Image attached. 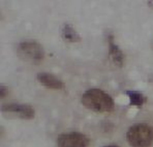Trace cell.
Masks as SVG:
<instances>
[{
  "label": "cell",
  "mask_w": 153,
  "mask_h": 147,
  "mask_svg": "<svg viewBox=\"0 0 153 147\" xmlns=\"http://www.w3.org/2000/svg\"><path fill=\"white\" fill-rule=\"evenodd\" d=\"M126 95L130 99V104L131 106H135L137 108H142L144 102H146V97L138 91L127 90Z\"/></svg>",
  "instance_id": "9"
},
{
  "label": "cell",
  "mask_w": 153,
  "mask_h": 147,
  "mask_svg": "<svg viewBox=\"0 0 153 147\" xmlns=\"http://www.w3.org/2000/svg\"><path fill=\"white\" fill-rule=\"evenodd\" d=\"M37 80L42 86L50 89H63L65 83L57 76L51 73L41 72L37 74Z\"/></svg>",
  "instance_id": "6"
},
{
  "label": "cell",
  "mask_w": 153,
  "mask_h": 147,
  "mask_svg": "<svg viewBox=\"0 0 153 147\" xmlns=\"http://www.w3.org/2000/svg\"><path fill=\"white\" fill-rule=\"evenodd\" d=\"M89 142L86 135L77 131L61 133L57 137L58 147H88Z\"/></svg>",
  "instance_id": "4"
},
{
  "label": "cell",
  "mask_w": 153,
  "mask_h": 147,
  "mask_svg": "<svg viewBox=\"0 0 153 147\" xmlns=\"http://www.w3.org/2000/svg\"><path fill=\"white\" fill-rule=\"evenodd\" d=\"M103 147H119L118 146H115V145H109V146H106Z\"/></svg>",
  "instance_id": "11"
},
{
  "label": "cell",
  "mask_w": 153,
  "mask_h": 147,
  "mask_svg": "<svg viewBox=\"0 0 153 147\" xmlns=\"http://www.w3.org/2000/svg\"><path fill=\"white\" fill-rule=\"evenodd\" d=\"M17 54L27 63L39 64L45 58V50L39 42L33 39H26L18 45Z\"/></svg>",
  "instance_id": "3"
},
{
  "label": "cell",
  "mask_w": 153,
  "mask_h": 147,
  "mask_svg": "<svg viewBox=\"0 0 153 147\" xmlns=\"http://www.w3.org/2000/svg\"><path fill=\"white\" fill-rule=\"evenodd\" d=\"M126 138L131 147H150L153 144V128L144 122L135 123L128 130Z\"/></svg>",
  "instance_id": "2"
},
{
  "label": "cell",
  "mask_w": 153,
  "mask_h": 147,
  "mask_svg": "<svg viewBox=\"0 0 153 147\" xmlns=\"http://www.w3.org/2000/svg\"><path fill=\"white\" fill-rule=\"evenodd\" d=\"M61 36L63 37L65 40L71 43H76L82 40L79 33L74 29V27L72 24L68 23L63 24L61 28Z\"/></svg>",
  "instance_id": "8"
},
{
  "label": "cell",
  "mask_w": 153,
  "mask_h": 147,
  "mask_svg": "<svg viewBox=\"0 0 153 147\" xmlns=\"http://www.w3.org/2000/svg\"><path fill=\"white\" fill-rule=\"evenodd\" d=\"M82 103L88 110L97 113L111 112L115 109L112 97L100 88H90L85 91L82 97Z\"/></svg>",
  "instance_id": "1"
},
{
  "label": "cell",
  "mask_w": 153,
  "mask_h": 147,
  "mask_svg": "<svg viewBox=\"0 0 153 147\" xmlns=\"http://www.w3.org/2000/svg\"><path fill=\"white\" fill-rule=\"evenodd\" d=\"M108 54L111 60L117 67L122 68L124 63V54L120 48L115 43L114 36L112 34H109L108 36Z\"/></svg>",
  "instance_id": "7"
},
{
  "label": "cell",
  "mask_w": 153,
  "mask_h": 147,
  "mask_svg": "<svg viewBox=\"0 0 153 147\" xmlns=\"http://www.w3.org/2000/svg\"><path fill=\"white\" fill-rule=\"evenodd\" d=\"M1 110L3 113L6 114H12L16 117L30 120L35 117V110L29 104H23V103H5L2 106Z\"/></svg>",
  "instance_id": "5"
},
{
  "label": "cell",
  "mask_w": 153,
  "mask_h": 147,
  "mask_svg": "<svg viewBox=\"0 0 153 147\" xmlns=\"http://www.w3.org/2000/svg\"><path fill=\"white\" fill-rule=\"evenodd\" d=\"M8 90H9V89H8V88H7L6 86H0V97H1V98L5 97L8 95V93H9Z\"/></svg>",
  "instance_id": "10"
}]
</instances>
